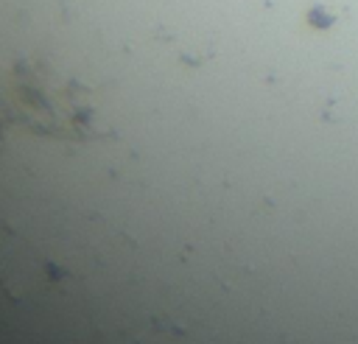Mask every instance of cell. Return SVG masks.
I'll return each mask as SVG.
<instances>
[{
  "instance_id": "6da1fadb",
  "label": "cell",
  "mask_w": 358,
  "mask_h": 344,
  "mask_svg": "<svg viewBox=\"0 0 358 344\" xmlns=\"http://www.w3.org/2000/svg\"><path fill=\"white\" fill-rule=\"evenodd\" d=\"M14 129L70 143L101 137L90 92L36 62L0 67V137Z\"/></svg>"
}]
</instances>
